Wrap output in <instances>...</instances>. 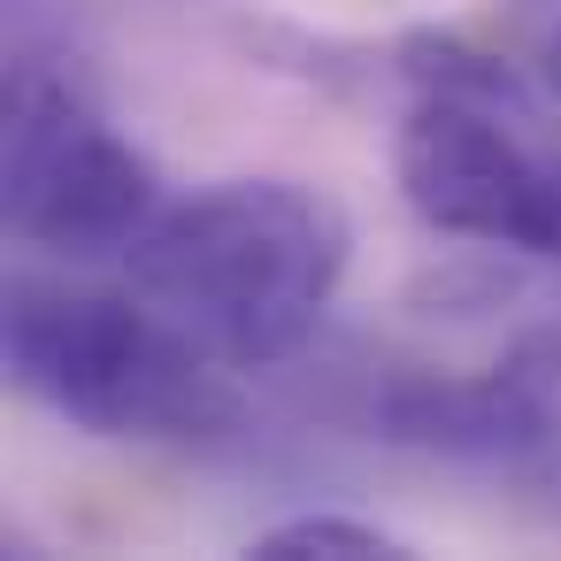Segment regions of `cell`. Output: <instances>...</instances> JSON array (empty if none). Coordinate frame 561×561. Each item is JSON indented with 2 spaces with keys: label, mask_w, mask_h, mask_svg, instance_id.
<instances>
[{
  "label": "cell",
  "mask_w": 561,
  "mask_h": 561,
  "mask_svg": "<svg viewBox=\"0 0 561 561\" xmlns=\"http://www.w3.org/2000/svg\"><path fill=\"white\" fill-rule=\"evenodd\" d=\"M553 93H561V39H553Z\"/></svg>",
  "instance_id": "obj_8"
},
{
  "label": "cell",
  "mask_w": 561,
  "mask_h": 561,
  "mask_svg": "<svg viewBox=\"0 0 561 561\" xmlns=\"http://www.w3.org/2000/svg\"><path fill=\"white\" fill-rule=\"evenodd\" d=\"M392 170L431 231L507 254H561V170H546L507 124H492L484 101L431 93L400 124Z\"/></svg>",
  "instance_id": "obj_4"
},
{
  "label": "cell",
  "mask_w": 561,
  "mask_h": 561,
  "mask_svg": "<svg viewBox=\"0 0 561 561\" xmlns=\"http://www.w3.org/2000/svg\"><path fill=\"white\" fill-rule=\"evenodd\" d=\"M247 553H262V561H385V553H400V538L362 515H293V523H270Z\"/></svg>",
  "instance_id": "obj_6"
},
{
  "label": "cell",
  "mask_w": 561,
  "mask_h": 561,
  "mask_svg": "<svg viewBox=\"0 0 561 561\" xmlns=\"http://www.w3.org/2000/svg\"><path fill=\"white\" fill-rule=\"evenodd\" d=\"M400 70L415 78V85H431V93H454V101H515V70L507 62H492V55H477V47H461V39H438V32H423V39H408L400 47Z\"/></svg>",
  "instance_id": "obj_7"
},
{
  "label": "cell",
  "mask_w": 561,
  "mask_h": 561,
  "mask_svg": "<svg viewBox=\"0 0 561 561\" xmlns=\"http://www.w3.org/2000/svg\"><path fill=\"white\" fill-rule=\"evenodd\" d=\"M154 162L101 124V108L55 70L16 62L9 139H0V208L9 231L39 254H124L154 224Z\"/></svg>",
  "instance_id": "obj_3"
},
{
  "label": "cell",
  "mask_w": 561,
  "mask_h": 561,
  "mask_svg": "<svg viewBox=\"0 0 561 561\" xmlns=\"http://www.w3.org/2000/svg\"><path fill=\"white\" fill-rule=\"evenodd\" d=\"M369 423L392 446L438 454V461H530L561 446V331L538 323L500 346L477 377H431L392 369L369 392Z\"/></svg>",
  "instance_id": "obj_5"
},
{
  "label": "cell",
  "mask_w": 561,
  "mask_h": 561,
  "mask_svg": "<svg viewBox=\"0 0 561 561\" xmlns=\"http://www.w3.org/2000/svg\"><path fill=\"white\" fill-rule=\"evenodd\" d=\"M0 339H9L16 392H32L47 415H62L85 438L201 446V438H231L247 415L239 392L224 385V362L139 293L124 300V293L16 277Z\"/></svg>",
  "instance_id": "obj_2"
},
{
  "label": "cell",
  "mask_w": 561,
  "mask_h": 561,
  "mask_svg": "<svg viewBox=\"0 0 561 561\" xmlns=\"http://www.w3.org/2000/svg\"><path fill=\"white\" fill-rule=\"evenodd\" d=\"M124 277L224 369H277L316 339L346 277V216L316 185L231 178L154 208L124 247Z\"/></svg>",
  "instance_id": "obj_1"
}]
</instances>
